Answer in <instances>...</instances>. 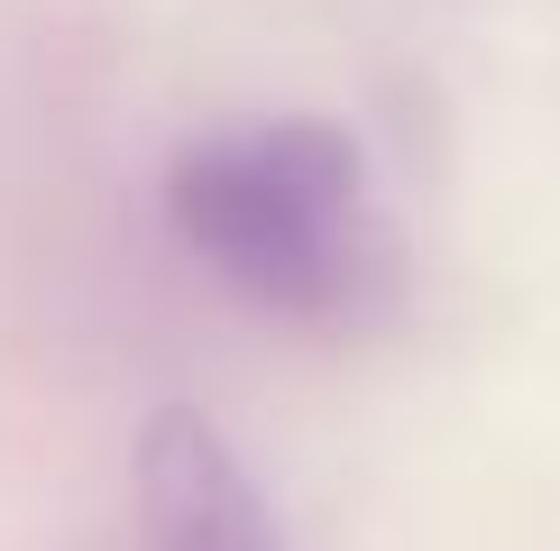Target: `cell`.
<instances>
[{"label": "cell", "mask_w": 560, "mask_h": 551, "mask_svg": "<svg viewBox=\"0 0 560 551\" xmlns=\"http://www.w3.org/2000/svg\"><path fill=\"white\" fill-rule=\"evenodd\" d=\"M138 542L148 551H285L248 459L194 405H166L138 432Z\"/></svg>", "instance_id": "2"}, {"label": "cell", "mask_w": 560, "mask_h": 551, "mask_svg": "<svg viewBox=\"0 0 560 551\" xmlns=\"http://www.w3.org/2000/svg\"><path fill=\"white\" fill-rule=\"evenodd\" d=\"M166 221L240 304L303 331L368 321L395 276L368 156L331 120H248L194 138L166 166Z\"/></svg>", "instance_id": "1"}]
</instances>
